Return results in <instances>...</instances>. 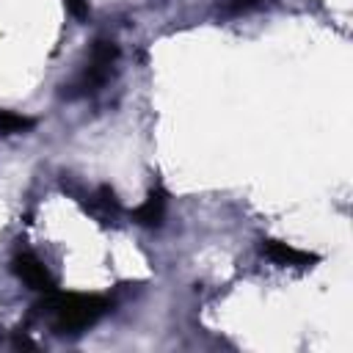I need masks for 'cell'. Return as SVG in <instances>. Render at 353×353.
<instances>
[{
  "instance_id": "6da1fadb",
  "label": "cell",
  "mask_w": 353,
  "mask_h": 353,
  "mask_svg": "<svg viewBox=\"0 0 353 353\" xmlns=\"http://www.w3.org/2000/svg\"><path fill=\"white\" fill-rule=\"evenodd\" d=\"M36 309L50 320L55 334H83L88 331L108 309L110 301L102 295L88 292H44V301L36 303Z\"/></svg>"
},
{
  "instance_id": "7a4b0ae2",
  "label": "cell",
  "mask_w": 353,
  "mask_h": 353,
  "mask_svg": "<svg viewBox=\"0 0 353 353\" xmlns=\"http://www.w3.org/2000/svg\"><path fill=\"white\" fill-rule=\"evenodd\" d=\"M116 61H119V47H116V41H110V39H97L94 47H91V52H88V61H85L80 77L72 83V91H69V94H72V97L97 94V91L108 83V77H110Z\"/></svg>"
},
{
  "instance_id": "3957f363",
  "label": "cell",
  "mask_w": 353,
  "mask_h": 353,
  "mask_svg": "<svg viewBox=\"0 0 353 353\" xmlns=\"http://www.w3.org/2000/svg\"><path fill=\"white\" fill-rule=\"evenodd\" d=\"M11 270H14V276H17L19 281H25V284H28L30 290H36V292H52V290H55V281H52L47 265H44L36 254H30V251H19V254L11 259Z\"/></svg>"
},
{
  "instance_id": "277c9868",
  "label": "cell",
  "mask_w": 353,
  "mask_h": 353,
  "mask_svg": "<svg viewBox=\"0 0 353 353\" xmlns=\"http://www.w3.org/2000/svg\"><path fill=\"white\" fill-rule=\"evenodd\" d=\"M259 254L268 256L270 262L276 265H292V268H309L312 262H317V254H309V251H301L290 243H281V240H262L259 245Z\"/></svg>"
},
{
  "instance_id": "5b68a950",
  "label": "cell",
  "mask_w": 353,
  "mask_h": 353,
  "mask_svg": "<svg viewBox=\"0 0 353 353\" xmlns=\"http://www.w3.org/2000/svg\"><path fill=\"white\" fill-rule=\"evenodd\" d=\"M165 204H168V193H165L160 185L152 188V190L146 193L143 204L132 212L135 223H141V226H160L163 218H165Z\"/></svg>"
},
{
  "instance_id": "8992f818",
  "label": "cell",
  "mask_w": 353,
  "mask_h": 353,
  "mask_svg": "<svg viewBox=\"0 0 353 353\" xmlns=\"http://www.w3.org/2000/svg\"><path fill=\"white\" fill-rule=\"evenodd\" d=\"M97 218H102V221H108V218H116L119 212H121V207H119V199H116V193H113V188L110 185H102L94 196H91V207H88Z\"/></svg>"
},
{
  "instance_id": "52a82bcc",
  "label": "cell",
  "mask_w": 353,
  "mask_h": 353,
  "mask_svg": "<svg viewBox=\"0 0 353 353\" xmlns=\"http://www.w3.org/2000/svg\"><path fill=\"white\" fill-rule=\"evenodd\" d=\"M30 127H33V119L14 113V110H0V132L3 135H17V132H25Z\"/></svg>"
},
{
  "instance_id": "ba28073f",
  "label": "cell",
  "mask_w": 353,
  "mask_h": 353,
  "mask_svg": "<svg viewBox=\"0 0 353 353\" xmlns=\"http://www.w3.org/2000/svg\"><path fill=\"white\" fill-rule=\"evenodd\" d=\"M63 6L74 19H85L88 17V0H63Z\"/></svg>"
},
{
  "instance_id": "9c48e42d",
  "label": "cell",
  "mask_w": 353,
  "mask_h": 353,
  "mask_svg": "<svg viewBox=\"0 0 353 353\" xmlns=\"http://www.w3.org/2000/svg\"><path fill=\"white\" fill-rule=\"evenodd\" d=\"M254 6H259V0H234V3H229V11H248Z\"/></svg>"
}]
</instances>
